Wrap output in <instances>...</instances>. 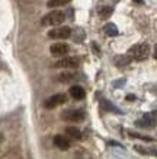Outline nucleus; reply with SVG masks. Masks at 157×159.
<instances>
[{
    "label": "nucleus",
    "mask_w": 157,
    "mask_h": 159,
    "mask_svg": "<svg viewBox=\"0 0 157 159\" xmlns=\"http://www.w3.org/2000/svg\"><path fill=\"white\" fill-rule=\"evenodd\" d=\"M128 54L134 60L143 61V60L148 58V56H150V47H148V44H137V45H133L129 48Z\"/></svg>",
    "instance_id": "f257e3e1"
},
{
    "label": "nucleus",
    "mask_w": 157,
    "mask_h": 159,
    "mask_svg": "<svg viewBox=\"0 0 157 159\" xmlns=\"http://www.w3.org/2000/svg\"><path fill=\"white\" fill-rule=\"evenodd\" d=\"M64 19H66L64 12H61V10H52V12H50V13H47L44 16L41 22H42V25H60L64 22Z\"/></svg>",
    "instance_id": "f03ea898"
},
{
    "label": "nucleus",
    "mask_w": 157,
    "mask_h": 159,
    "mask_svg": "<svg viewBox=\"0 0 157 159\" xmlns=\"http://www.w3.org/2000/svg\"><path fill=\"white\" fill-rule=\"evenodd\" d=\"M61 120L72 121V123H79L85 120V111L81 110H67L61 112Z\"/></svg>",
    "instance_id": "7ed1b4c3"
},
{
    "label": "nucleus",
    "mask_w": 157,
    "mask_h": 159,
    "mask_svg": "<svg viewBox=\"0 0 157 159\" xmlns=\"http://www.w3.org/2000/svg\"><path fill=\"white\" fill-rule=\"evenodd\" d=\"M72 35V29L68 26H58L48 32V37L52 39H67Z\"/></svg>",
    "instance_id": "20e7f679"
},
{
    "label": "nucleus",
    "mask_w": 157,
    "mask_h": 159,
    "mask_svg": "<svg viewBox=\"0 0 157 159\" xmlns=\"http://www.w3.org/2000/svg\"><path fill=\"white\" fill-rule=\"evenodd\" d=\"M80 64V58L79 57H64L61 60H58L54 66L60 69H76Z\"/></svg>",
    "instance_id": "39448f33"
},
{
    "label": "nucleus",
    "mask_w": 157,
    "mask_h": 159,
    "mask_svg": "<svg viewBox=\"0 0 157 159\" xmlns=\"http://www.w3.org/2000/svg\"><path fill=\"white\" fill-rule=\"evenodd\" d=\"M66 101H67V95H64V93H57V95H52L51 98H48L44 105H45V108H48V110H52V108L64 104Z\"/></svg>",
    "instance_id": "423d86ee"
},
{
    "label": "nucleus",
    "mask_w": 157,
    "mask_h": 159,
    "mask_svg": "<svg viewBox=\"0 0 157 159\" xmlns=\"http://www.w3.org/2000/svg\"><path fill=\"white\" fill-rule=\"evenodd\" d=\"M135 124H137L138 127H144V129H153V127H156L157 120L151 116V112H150V114H144L141 120L135 121Z\"/></svg>",
    "instance_id": "0eeeda50"
},
{
    "label": "nucleus",
    "mask_w": 157,
    "mask_h": 159,
    "mask_svg": "<svg viewBox=\"0 0 157 159\" xmlns=\"http://www.w3.org/2000/svg\"><path fill=\"white\" fill-rule=\"evenodd\" d=\"M68 50H70V47L64 43H55L50 47V51L52 56H66L68 53Z\"/></svg>",
    "instance_id": "6e6552de"
},
{
    "label": "nucleus",
    "mask_w": 157,
    "mask_h": 159,
    "mask_svg": "<svg viewBox=\"0 0 157 159\" xmlns=\"http://www.w3.org/2000/svg\"><path fill=\"white\" fill-rule=\"evenodd\" d=\"M54 145L57 146L58 149H61V150H67L68 148H70V142L67 140V137H64V136L61 134H58L54 137Z\"/></svg>",
    "instance_id": "1a4fd4ad"
},
{
    "label": "nucleus",
    "mask_w": 157,
    "mask_h": 159,
    "mask_svg": "<svg viewBox=\"0 0 157 159\" xmlns=\"http://www.w3.org/2000/svg\"><path fill=\"white\" fill-rule=\"evenodd\" d=\"M70 95H72L73 99H77V101H79V99H83V98L86 97V92L81 86L74 85V86L70 88Z\"/></svg>",
    "instance_id": "9d476101"
},
{
    "label": "nucleus",
    "mask_w": 157,
    "mask_h": 159,
    "mask_svg": "<svg viewBox=\"0 0 157 159\" xmlns=\"http://www.w3.org/2000/svg\"><path fill=\"white\" fill-rule=\"evenodd\" d=\"M131 56L129 54H122V56H116V57L114 58V63H115V66H118V67H125V66H128L129 63H131Z\"/></svg>",
    "instance_id": "9b49d317"
},
{
    "label": "nucleus",
    "mask_w": 157,
    "mask_h": 159,
    "mask_svg": "<svg viewBox=\"0 0 157 159\" xmlns=\"http://www.w3.org/2000/svg\"><path fill=\"white\" fill-rule=\"evenodd\" d=\"M100 107H102V110L105 111H109V112H115V114H122V111L119 110L118 107H115L114 104H111L108 99H100Z\"/></svg>",
    "instance_id": "f8f14e48"
},
{
    "label": "nucleus",
    "mask_w": 157,
    "mask_h": 159,
    "mask_svg": "<svg viewBox=\"0 0 157 159\" xmlns=\"http://www.w3.org/2000/svg\"><path fill=\"white\" fill-rule=\"evenodd\" d=\"M103 31L108 37H116L118 35V28L115 24H106L103 26Z\"/></svg>",
    "instance_id": "ddd939ff"
},
{
    "label": "nucleus",
    "mask_w": 157,
    "mask_h": 159,
    "mask_svg": "<svg viewBox=\"0 0 157 159\" xmlns=\"http://www.w3.org/2000/svg\"><path fill=\"white\" fill-rule=\"evenodd\" d=\"M66 134L74 140H79L81 137L80 130H79L77 127H66Z\"/></svg>",
    "instance_id": "4468645a"
},
{
    "label": "nucleus",
    "mask_w": 157,
    "mask_h": 159,
    "mask_svg": "<svg viewBox=\"0 0 157 159\" xmlns=\"http://www.w3.org/2000/svg\"><path fill=\"white\" fill-rule=\"evenodd\" d=\"M112 13H114V9L111 6H102V7H99V16L102 19H108Z\"/></svg>",
    "instance_id": "2eb2a0df"
},
{
    "label": "nucleus",
    "mask_w": 157,
    "mask_h": 159,
    "mask_svg": "<svg viewBox=\"0 0 157 159\" xmlns=\"http://www.w3.org/2000/svg\"><path fill=\"white\" fill-rule=\"evenodd\" d=\"M74 79V75L70 72H63L61 75H58V80L63 83H67V82H70V80H73Z\"/></svg>",
    "instance_id": "dca6fc26"
},
{
    "label": "nucleus",
    "mask_w": 157,
    "mask_h": 159,
    "mask_svg": "<svg viewBox=\"0 0 157 159\" xmlns=\"http://www.w3.org/2000/svg\"><path fill=\"white\" fill-rule=\"evenodd\" d=\"M129 137H135V139H141L144 140V142H153V137H148V136H143V134H138V133H135V131H128Z\"/></svg>",
    "instance_id": "f3484780"
},
{
    "label": "nucleus",
    "mask_w": 157,
    "mask_h": 159,
    "mask_svg": "<svg viewBox=\"0 0 157 159\" xmlns=\"http://www.w3.org/2000/svg\"><path fill=\"white\" fill-rule=\"evenodd\" d=\"M70 0H50L48 2V6L50 7H58V6H64L67 5Z\"/></svg>",
    "instance_id": "a211bd4d"
},
{
    "label": "nucleus",
    "mask_w": 157,
    "mask_h": 159,
    "mask_svg": "<svg viewBox=\"0 0 157 159\" xmlns=\"http://www.w3.org/2000/svg\"><path fill=\"white\" fill-rule=\"evenodd\" d=\"M108 145H109V146H114V148H122V145H121V143H118V142H114V140H109V142H108Z\"/></svg>",
    "instance_id": "6ab92c4d"
},
{
    "label": "nucleus",
    "mask_w": 157,
    "mask_h": 159,
    "mask_svg": "<svg viewBox=\"0 0 157 159\" xmlns=\"http://www.w3.org/2000/svg\"><path fill=\"white\" fill-rule=\"evenodd\" d=\"M125 83V79H121V80H116V82H114V86L115 88H119V86H122Z\"/></svg>",
    "instance_id": "aec40b11"
},
{
    "label": "nucleus",
    "mask_w": 157,
    "mask_h": 159,
    "mask_svg": "<svg viewBox=\"0 0 157 159\" xmlns=\"http://www.w3.org/2000/svg\"><path fill=\"white\" fill-rule=\"evenodd\" d=\"M127 101H135V95H127Z\"/></svg>",
    "instance_id": "412c9836"
},
{
    "label": "nucleus",
    "mask_w": 157,
    "mask_h": 159,
    "mask_svg": "<svg viewBox=\"0 0 157 159\" xmlns=\"http://www.w3.org/2000/svg\"><path fill=\"white\" fill-rule=\"evenodd\" d=\"M148 155H154V156H157V149H148Z\"/></svg>",
    "instance_id": "4be33fe9"
},
{
    "label": "nucleus",
    "mask_w": 157,
    "mask_h": 159,
    "mask_svg": "<svg viewBox=\"0 0 157 159\" xmlns=\"http://www.w3.org/2000/svg\"><path fill=\"white\" fill-rule=\"evenodd\" d=\"M151 116H153V117H154V118H156V120H157V110H156V111H153V112H151Z\"/></svg>",
    "instance_id": "5701e85b"
},
{
    "label": "nucleus",
    "mask_w": 157,
    "mask_h": 159,
    "mask_svg": "<svg viewBox=\"0 0 157 159\" xmlns=\"http://www.w3.org/2000/svg\"><path fill=\"white\" fill-rule=\"evenodd\" d=\"M134 3H138V5H143V0H134Z\"/></svg>",
    "instance_id": "b1692460"
},
{
    "label": "nucleus",
    "mask_w": 157,
    "mask_h": 159,
    "mask_svg": "<svg viewBox=\"0 0 157 159\" xmlns=\"http://www.w3.org/2000/svg\"><path fill=\"white\" fill-rule=\"evenodd\" d=\"M154 57L157 58V45H156V48H154Z\"/></svg>",
    "instance_id": "393cba45"
},
{
    "label": "nucleus",
    "mask_w": 157,
    "mask_h": 159,
    "mask_svg": "<svg viewBox=\"0 0 157 159\" xmlns=\"http://www.w3.org/2000/svg\"><path fill=\"white\" fill-rule=\"evenodd\" d=\"M115 2H118V0H115Z\"/></svg>",
    "instance_id": "a878e982"
}]
</instances>
